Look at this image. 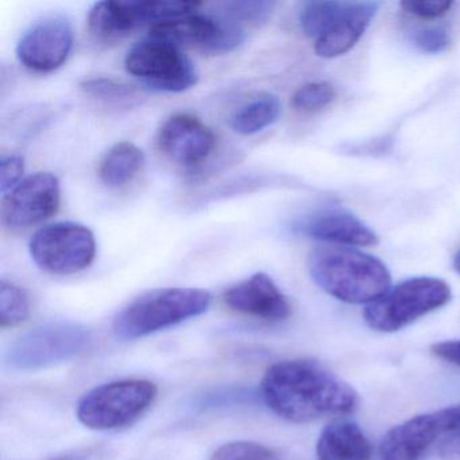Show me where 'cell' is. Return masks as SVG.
Instances as JSON below:
<instances>
[{
  "mask_svg": "<svg viewBox=\"0 0 460 460\" xmlns=\"http://www.w3.org/2000/svg\"><path fill=\"white\" fill-rule=\"evenodd\" d=\"M261 394L270 411L295 424L357 411V390L314 360H282L268 368Z\"/></svg>",
  "mask_w": 460,
  "mask_h": 460,
  "instance_id": "6da1fadb",
  "label": "cell"
},
{
  "mask_svg": "<svg viewBox=\"0 0 460 460\" xmlns=\"http://www.w3.org/2000/svg\"><path fill=\"white\" fill-rule=\"evenodd\" d=\"M317 287L347 304H371L390 289L392 276L384 262L347 246H320L308 257Z\"/></svg>",
  "mask_w": 460,
  "mask_h": 460,
  "instance_id": "7a4b0ae2",
  "label": "cell"
},
{
  "mask_svg": "<svg viewBox=\"0 0 460 460\" xmlns=\"http://www.w3.org/2000/svg\"><path fill=\"white\" fill-rule=\"evenodd\" d=\"M211 293L198 288H164L131 301L114 320V333L134 341L173 327L208 311Z\"/></svg>",
  "mask_w": 460,
  "mask_h": 460,
  "instance_id": "3957f363",
  "label": "cell"
},
{
  "mask_svg": "<svg viewBox=\"0 0 460 460\" xmlns=\"http://www.w3.org/2000/svg\"><path fill=\"white\" fill-rule=\"evenodd\" d=\"M452 292L444 279L416 277L390 288L363 311V319L376 332L392 333L413 324L451 301Z\"/></svg>",
  "mask_w": 460,
  "mask_h": 460,
  "instance_id": "277c9868",
  "label": "cell"
},
{
  "mask_svg": "<svg viewBox=\"0 0 460 460\" xmlns=\"http://www.w3.org/2000/svg\"><path fill=\"white\" fill-rule=\"evenodd\" d=\"M157 394V386L146 379L110 382L83 397L77 406V419L90 429H119L138 420Z\"/></svg>",
  "mask_w": 460,
  "mask_h": 460,
  "instance_id": "5b68a950",
  "label": "cell"
},
{
  "mask_svg": "<svg viewBox=\"0 0 460 460\" xmlns=\"http://www.w3.org/2000/svg\"><path fill=\"white\" fill-rule=\"evenodd\" d=\"M90 343V331L83 325L47 323L17 339L7 351L6 362L18 370H37L77 357Z\"/></svg>",
  "mask_w": 460,
  "mask_h": 460,
  "instance_id": "8992f818",
  "label": "cell"
},
{
  "mask_svg": "<svg viewBox=\"0 0 460 460\" xmlns=\"http://www.w3.org/2000/svg\"><path fill=\"white\" fill-rule=\"evenodd\" d=\"M125 66L147 87L163 93H182L198 84L196 66L181 49L153 37L128 49Z\"/></svg>",
  "mask_w": 460,
  "mask_h": 460,
  "instance_id": "52a82bcc",
  "label": "cell"
},
{
  "mask_svg": "<svg viewBox=\"0 0 460 460\" xmlns=\"http://www.w3.org/2000/svg\"><path fill=\"white\" fill-rule=\"evenodd\" d=\"M29 250L42 270L69 276L90 268L95 260V235L79 223H55L34 234Z\"/></svg>",
  "mask_w": 460,
  "mask_h": 460,
  "instance_id": "ba28073f",
  "label": "cell"
},
{
  "mask_svg": "<svg viewBox=\"0 0 460 460\" xmlns=\"http://www.w3.org/2000/svg\"><path fill=\"white\" fill-rule=\"evenodd\" d=\"M460 429V403L419 414L393 427L379 448L381 460H424L432 447Z\"/></svg>",
  "mask_w": 460,
  "mask_h": 460,
  "instance_id": "9c48e42d",
  "label": "cell"
},
{
  "mask_svg": "<svg viewBox=\"0 0 460 460\" xmlns=\"http://www.w3.org/2000/svg\"><path fill=\"white\" fill-rule=\"evenodd\" d=\"M61 187L55 174H31L4 195V225L12 231H23L41 225L60 208Z\"/></svg>",
  "mask_w": 460,
  "mask_h": 460,
  "instance_id": "30bf717a",
  "label": "cell"
},
{
  "mask_svg": "<svg viewBox=\"0 0 460 460\" xmlns=\"http://www.w3.org/2000/svg\"><path fill=\"white\" fill-rule=\"evenodd\" d=\"M74 42V29L66 18L47 17L21 37L17 56L31 71L49 74L66 63Z\"/></svg>",
  "mask_w": 460,
  "mask_h": 460,
  "instance_id": "8fae6325",
  "label": "cell"
},
{
  "mask_svg": "<svg viewBox=\"0 0 460 460\" xmlns=\"http://www.w3.org/2000/svg\"><path fill=\"white\" fill-rule=\"evenodd\" d=\"M157 146L172 163L196 168L206 163L214 152L217 137L199 118L176 114L165 120L158 130Z\"/></svg>",
  "mask_w": 460,
  "mask_h": 460,
  "instance_id": "7c38bea8",
  "label": "cell"
},
{
  "mask_svg": "<svg viewBox=\"0 0 460 460\" xmlns=\"http://www.w3.org/2000/svg\"><path fill=\"white\" fill-rule=\"evenodd\" d=\"M223 300L233 311L265 322H282L292 314L287 296L265 273H255L250 279L234 285L225 293Z\"/></svg>",
  "mask_w": 460,
  "mask_h": 460,
  "instance_id": "4fadbf2b",
  "label": "cell"
},
{
  "mask_svg": "<svg viewBox=\"0 0 460 460\" xmlns=\"http://www.w3.org/2000/svg\"><path fill=\"white\" fill-rule=\"evenodd\" d=\"M297 231L317 241L351 247H370L378 236L367 225L344 209H324L298 223Z\"/></svg>",
  "mask_w": 460,
  "mask_h": 460,
  "instance_id": "5bb4252c",
  "label": "cell"
},
{
  "mask_svg": "<svg viewBox=\"0 0 460 460\" xmlns=\"http://www.w3.org/2000/svg\"><path fill=\"white\" fill-rule=\"evenodd\" d=\"M379 6L376 2H344L343 10L327 33L314 42L316 55L335 58L351 50L367 31Z\"/></svg>",
  "mask_w": 460,
  "mask_h": 460,
  "instance_id": "9a60e30c",
  "label": "cell"
},
{
  "mask_svg": "<svg viewBox=\"0 0 460 460\" xmlns=\"http://www.w3.org/2000/svg\"><path fill=\"white\" fill-rule=\"evenodd\" d=\"M316 455L317 460H370L373 446L359 425L335 420L320 433Z\"/></svg>",
  "mask_w": 460,
  "mask_h": 460,
  "instance_id": "2e32d148",
  "label": "cell"
},
{
  "mask_svg": "<svg viewBox=\"0 0 460 460\" xmlns=\"http://www.w3.org/2000/svg\"><path fill=\"white\" fill-rule=\"evenodd\" d=\"M141 26L133 2L104 0L96 4L88 15L91 36L103 44L120 41Z\"/></svg>",
  "mask_w": 460,
  "mask_h": 460,
  "instance_id": "e0dca14e",
  "label": "cell"
},
{
  "mask_svg": "<svg viewBox=\"0 0 460 460\" xmlns=\"http://www.w3.org/2000/svg\"><path fill=\"white\" fill-rule=\"evenodd\" d=\"M215 31L217 18L190 14L152 25L149 37L176 45L180 49L182 47H198L204 50L214 39Z\"/></svg>",
  "mask_w": 460,
  "mask_h": 460,
  "instance_id": "ac0fdd59",
  "label": "cell"
},
{
  "mask_svg": "<svg viewBox=\"0 0 460 460\" xmlns=\"http://www.w3.org/2000/svg\"><path fill=\"white\" fill-rule=\"evenodd\" d=\"M145 164L144 152L131 142H119L110 149L99 165V177L110 188L133 181Z\"/></svg>",
  "mask_w": 460,
  "mask_h": 460,
  "instance_id": "d6986e66",
  "label": "cell"
},
{
  "mask_svg": "<svg viewBox=\"0 0 460 460\" xmlns=\"http://www.w3.org/2000/svg\"><path fill=\"white\" fill-rule=\"evenodd\" d=\"M279 114H281V103L277 96L261 93L234 112L230 125L235 133L252 136L277 122Z\"/></svg>",
  "mask_w": 460,
  "mask_h": 460,
  "instance_id": "ffe728a7",
  "label": "cell"
},
{
  "mask_svg": "<svg viewBox=\"0 0 460 460\" xmlns=\"http://www.w3.org/2000/svg\"><path fill=\"white\" fill-rule=\"evenodd\" d=\"M344 2H306L301 7L298 21L301 31L306 37L314 41L322 39L327 33L333 21L338 18L343 10Z\"/></svg>",
  "mask_w": 460,
  "mask_h": 460,
  "instance_id": "44dd1931",
  "label": "cell"
},
{
  "mask_svg": "<svg viewBox=\"0 0 460 460\" xmlns=\"http://www.w3.org/2000/svg\"><path fill=\"white\" fill-rule=\"evenodd\" d=\"M31 316V298L23 288L0 282V327H17Z\"/></svg>",
  "mask_w": 460,
  "mask_h": 460,
  "instance_id": "7402d4cb",
  "label": "cell"
},
{
  "mask_svg": "<svg viewBox=\"0 0 460 460\" xmlns=\"http://www.w3.org/2000/svg\"><path fill=\"white\" fill-rule=\"evenodd\" d=\"M215 18H217V31L203 52L208 55H226L241 47L246 39L243 25L225 14Z\"/></svg>",
  "mask_w": 460,
  "mask_h": 460,
  "instance_id": "603a6c76",
  "label": "cell"
},
{
  "mask_svg": "<svg viewBox=\"0 0 460 460\" xmlns=\"http://www.w3.org/2000/svg\"><path fill=\"white\" fill-rule=\"evenodd\" d=\"M276 4L269 0H235V2H226L222 4L223 14L233 20L238 21L243 25L244 22L252 25L265 23L270 18Z\"/></svg>",
  "mask_w": 460,
  "mask_h": 460,
  "instance_id": "cb8c5ba5",
  "label": "cell"
},
{
  "mask_svg": "<svg viewBox=\"0 0 460 460\" xmlns=\"http://www.w3.org/2000/svg\"><path fill=\"white\" fill-rule=\"evenodd\" d=\"M335 98V88L330 83H309L296 91L292 106L298 111L316 112L330 106Z\"/></svg>",
  "mask_w": 460,
  "mask_h": 460,
  "instance_id": "d4e9b609",
  "label": "cell"
},
{
  "mask_svg": "<svg viewBox=\"0 0 460 460\" xmlns=\"http://www.w3.org/2000/svg\"><path fill=\"white\" fill-rule=\"evenodd\" d=\"M211 460H282L274 449L252 441H233L220 447Z\"/></svg>",
  "mask_w": 460,
  "mask_h": 460,
  "instance_id": "484cf974",
  "label": "cell"
},
{
  "mask_svg": "<svg viewBox=\"0 0 460 460\" xmlns=\"http://www.w3.org/2000/svg\"><path fill=\"white\" fill-rule=\"evenodd\" d=\"M80 88H82L87 95L98 99H106V101L126 99L136 93V88L126 84V83L110 79V77H93V79L84 80V82L80 84Z\"/></svg>",
  "mask_w": 460,
  "mask_h": 460,
  "instance_id": "4316f807",
  "label": "cell"
},
{
  "mask_svg": "<svg viewBox=\"0 0 460 460\" xmlns=\"http://www.w3.org/2000/svg\"><path fill=\"white\" fill-rule=\"evenodd\" d=\"M411 41L417 49L427 55H438L448 49L451 37L446 28L428 26L411 31Z\"/></svg>",
  "mask_w": 460,
  "mask_h": 460,
  "instance_id": "83f0119b",
  "label": "cell"
},
{
  "mask_svg": "<svg viewBox=\"0 0 460 460\" xmlns=\"http://www.w3.org/2000/svg\"><path fill=\"white\" fill-rule=\"evenodd\" d=\"M452 2L447 0H408L401 4V9L413 17L422 20H436L443 17L451 9Z\"/></svg>",
  "mask_w": 460,
  "mask_h": 460,
  "instance_id": "f1b7e54d",
  "label": "cell"
},
{
  "mask_svg": "<svg viewBox=\"0 0 460 460\" xmlns=\"http://www.w3.org/2000/svg\"><path fill=\"white\" fill-rule=\"evenodd\" d=\"M25 163L20 155H9L0 161V190L6 195L22 181Z\"/></svg>",
  "mask_w": 460,
  "mask_h": 460,
  "instance_id": "f546056e",
  "label": "cell"
},
{
  "mask_svg": "<svg viewBox=\"0 0 460 460\" xmlns=\"http://www.w3.org/2000/svg\"><path fill=\"white\" fill-rule=\"evenodd\" d=\"M430 354L444 362L460 367V339L456 341H440L430 347Z\"/></svg>",
  "mask_w": 460,
  "mask_h": 460,
  "instance_id": "4dcf8cb0",
  "label": "cell"
},
{
  "mask_svg": "<svg viewBox=\"0 0 460 460\" xmlns=\"http://www.w3.org/2000/svg\"><path fill=\"white\" fill-rule=\"evenodd\" d=\"M436 452L441 460H460V429L447 436L438 444Z\"/></svg>",
  "mask_w": 460,
  "mask_h": 460,
  "instance_id": "1f68e13d",
  "label": "cell"
},
{
  "mask_svg": "<svg viewBox=\"0 0 460 460\" xmlns=\"http://www.w3.org/2000/svg\"><path fill=\"white\" fill-rule=\"evenodd\" d=\"M90 454L85 451L72 452V454L61 455V456L55 457L52 460H88Z\"/></svg>",
  "mask_w": 460,
  "mask_h": 460,
  "instance_id": "d6a6232c",
  "label": "cell"
},
{
  "mask_svg": "<svg viewBox=\"0 0 460 460\" xmlns=\"http://www.w3.org/2000/svg\"><path fill=\"white\" fill-rule=\"evenodd\" d=\"M454 268H455V270L457 271V273H460V250H459V252H456V255H455Z\"/></svg>",
  "mask_w": 460,
  "mask_h": 460,
  "instance_id": "836d02e7",
  "label": "cell"
}]
</instances>
